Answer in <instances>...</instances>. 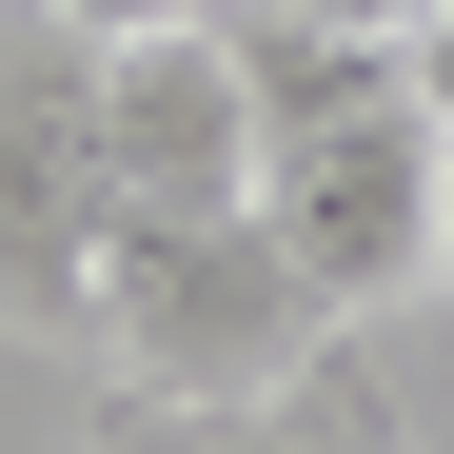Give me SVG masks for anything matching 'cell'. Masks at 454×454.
<instances>
[{
	"label": "cell",
	"instance_id": "5b68a950",
	"mask_svg": "<svg viewBox=\"0 0 454 454\" xmlns=\"http://www.w3.org/2000/svg\"><path fill=\"white\" fill-rule=\"evenodd\" d=\"M317 20H375V40H415V0H317Z\"/></svg>",
	"mask_w": 454,
	"mask_h": 454
},
{
	"label": "cell",
	"instance_id": "6da1fadb",
	"mask_svg": "<svg viewBox=\"0 0 454 454\" xmlns=\"http://www.w3.org/2000/svg\"><path fill=\"white\" fill-rule=\"evenodd\" d=\"M434 99H415V59L375 99H336V119H296V138H257V238L296 257V296L317 317H375V296H434Z\"/></svg>",
	"mask_w": 454,
	"mask_h": 454
},
{
	"label": "cell",
	"instance_id": "7a4b0ae2",
	"mask_svg": "<svg viewBox=\"0 0 454 454\" xmlns=\"http://www.w3.org/2000/svg\"><path fill=\"white\" fill-rule=\"evenodd\" d=\"M99 178L119 198H178V217H238L257 198V80H238L217 20L99 40Z\"/></svg>",
	"mask_w": 454,
	"mask_h": 454
},
{
	"label": "cell",
	"instance_id": "3957f363",
	"mask_svg": "<svg viewBox=\"0 0 454 454\" xmlns=\"http://www.w3.org/2000/svg\"><path fill=\"white\" fill-rule=\"evenodd\" d=\"M59 40H159V20H217V0H40Z\"/></svg>",
	"mask_w": 454,
	"mask_h": 454
},
{
	"label": "cell",
	"instance_id": "8992f818",
	"mask_svg": "<svg viewBox=\"0 0 454 454\" xmlns=\"http://www.w3.org/2000/svg\"><path fill=\"white\" fill-rule=\"evenodd\" d=\"M434 296H454V159H434Z\"/></svg>",
	"mask_w": 454,
	"mask_h": 454
},
{
	"label": "cell",
	"instance_id": "52a82bcc",
	"mask_svg": "<svg viewBox=\"0 0 454 454\" xmlns=\"http://www.w3.org/2000/svg\"><path fill=\"white\" fill-rule=\"evenodd\" d=\"M415 20H454V0H415Z\"/></svg>",
	"mask_w": 454,
	"mask_h": 454
},
{
	"label": "cell",
	"instance_id": "277c9868",
	"mask_svg": "<svg viewBox=\"0 0 454 454\" xmlns=\"http://www.w3.org/2000/svg\"><path fill=\"white\" fill-rule=\"evenodd\" d=\"M395 59H415V99H434V138H454V20H415Z\"/></svg>",
	"mask_w": 454,
	"mask_h": 454
}]
</instances>
